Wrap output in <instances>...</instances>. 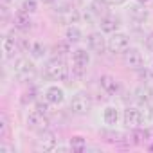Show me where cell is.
Returning <instances> with one entry per match:
<instances>
[{"instance_id": "cell-1", "label": "cell", "mask_w": 153, "mask_h": 153, "mask_svg": "<svg viewBox=\"0 0 153 153\" xmlns=\"http://www.w3.org/2000/svg\"><path fill=\"white\" fill-rule=\"evenodd\" d=\"M45 74H47V78H51L52 81H65L68 78V65L63 58H52L47 65H45Z\"/></svg>"}, {"instance_id": "cell-2", "label": "cell", "mask_w": 153, "mask_h": 153, "mask_svg": "<svg viewBox=\"0 0 153 153\" xmlns=\"http://www.w3.org/2000/svg\"><path fill=\"white\" fill-rule=\"evenodd\" d=\"M13 72H15V78L18 81H31L36 74V67L29 58H18L15 61Z\"/></svg>"}, {"instance_id": "cell-3", "label": "cell", "mask_w": 153, "mask_h": 153, "mask_svg": "<svg viewBox=\"0 0 153 153\" xmlns=\"http://www.w3.org/2000/svg\"><path fill=\"white\" fill-rule=\"evenodd\" d=\"M92 105H94V101H92L90 94L78 92L72 97V101H70V112L76 114V115H87L92 110Z\"/></svg>"}, {"instance_id": "cell-4", "label": "cell", "mask_w": 153, "mask_h": 153, "mask_svg": "<svg viewBox=\"0 0 153 153\" xmlns=\"http://www.w3.org/2000/svg\"><path fill=\"white\" fill-rule=\"evenodd\" d=\"M27 128L31 131H36V133H43L51 128V121L47 117V114L40 112V110H33L29 115H27Z\"/></svg>"}, {"instance_id": "cell-5", "label": "cell", "mask_w": 153, "mask_h": 153, "mask_svg": "<svg viewBox=\"0 0 153 153\" xmlns=\"http://www.w3.org/2000/svg\"><path fill=\"white\" fill-rule=\"evenodd\" d=\"M130 47V36L124 33H114L108 38V49L114 54H123Z\"/></svg>"}, {"instance_id": "cell-6", "label": "cell", "mask_w": 153, "mask_h": 153, "mask_svg": "<svg viewBox=\"0 0 153 153\" xmlns=\"http://www.w3.org/2000/svg\"><path fill=\"white\" fill-rule=\"evenodd\" d=\"M123 61L128 68H133V70H140L142 65H144V58L140 54L139 49H133V47H128L124 52H123Z\"/></svg>"}, {"instance_id": "cell-7", "label": "cell", "mask_w": 153, "mask_h": 153, "mask_svg": "<svg viewBox=\"0 0 153 153\" xmlns=\"http://www.w3.org/2000/svg\"><path fill=\"white\" fill-rule=\"evenodd\" d=\"M20 40H22V38H18V36L15 34V31H13V33H9V34H6V38L2 40V49H4L6 58H13L16 52H20V51H22Z\"/></svg>"}, {"instance_id": "cell-8", "label": "cell", "mask_w": 153, "mask_h": 153, "mask_svg": "<svg viewBox=\"0 0 153 153\" xmlns=\"http://www.w3.org/2000/svg\"><path fill=\"white\" fill-rule=\"evenodd\" d=\"M123 119H124V124L128 128H139L144 123V114L135 106H128L123 114Z\"/></svg>"}, {"instance_id": "cell-9", "label": "cell", "mask_w": 153, "mask_h": 153, "mask_svg": "<svg viewBox=\"0 0 153 153\" xmlns=\"http://www.w3.org/2000/svg\"><path fill=\"white\" fill-rule=\"evenodd\" d=\"M38 140H36V148L38 149H43V151H54L58 149V139L52 131H43V133H38Z\"/></svg>"}, {"instance_id": "cell-10", "label": "cell", "mask_w": 153, "mask_h": 153, "mask_svg": "<svg viewBox=\"0 0 153 153\" xmlns=\"http://www.w3.org/2000/svg\"><path fill=\"white\" fill-rule=\"evenodd\" d=\"M87 40H88L90 51L96 52V54H103V52L108 49V42H106V38H105L101 33H92V34H88Z\"/></svg>"}, {"instance_id": "cell-11", "label": "cell", "mask_w": 153, "mask_h": 153, "mask_svg": "<svg viewBox=\"0 0 153 153\" xmlns=\"http://www.w3.org/2000/svg\"><path fill=\"white\" fill-rule=\"evenodd\" d=\"M13 25H15V29L22 31V33H27V31L33 29V20H31L29 13H25V11L20 9V11L15 13V16H13Z\"/></svg>"}, {"instance_id": "cell-12", "label": "cell", "mask_w": 153, "mask_h": 153, "mask_svg": "<svg viewBox=\"0 0 153 153\" xmlns=\"http://www.w3.org/2000/svg\"><path fill=\"white\" fill-rule=\"evenodd\" d=\"M99 85H101V88H103L106 94H117V92H119V81L114 78V76H108V74L101 76Z\"/></svg>"}, {"instance_id": "cell-13", "label": "cell", "mask_w": 153, "mask_h": 153, "mask_svg": "<svg viewBox=\"0 0 153 153\" xmlns=\"http://www.w3.org/2000/svg\"><path fill=\"white\" fill-rule=\"evenodd\" d=\"M130 18L133 20V22H146L148 20V16H149V11L146 9V6L144 4H135V6H131L130 7Z\"/></svg>"}, {"instance_id": "cell-14", "label": "cell", "mask_w": 153, "mask_h": 153, "mask_svg": "<svg viewBox=\"0 0 153 153\" xmlns=\"http://www.w3.org/2000/svg\"><path fill=\"white\" fill-rule=\"evenodd\" d=\"M151 97H153V92H151V88L146 87V85H140V87H137V88L133 90V99H135L139 105H148V103L151 101Z\"/></svg>"}, {"instance_id": "cell-15", "label": "cell", "mask_w": 153, "mask_h": 153, "mask_svg": "<svg viewBox=\"0 0 153 153\" xmlns=\"http://www.w3.org/2000/svg\"><path fill=\"white\" fill-rule=\"evenodd\" d=\"M45 99L51 103V105H61L63 99H65V92L58 87H49L45 90Z\"/></svg>"}, {"instance_id": "cell-16", "label": "cell", "mask_w": 153, "mask_h": 153, "mask_svg": "<svg viewBox=\"0 0 153 153\" xmlns=\"http://www.w3.org/2000/svg\"><path fill=\"white\" fill-rule=\"evenodd\" d=\"M99 25H101V31H103V33L114 34V33L117 31V27H119V20H117L115 16H112V15H106V16H103V18L99 20Z\"/></svg>"}, {"instance_id": "cell-17", "label": "cell", "mask_w": 153, "mask_h": 153, "mask_svg": "<svg viewBox=\"0 0 153 153\" xmlns=\"http://www.w3.org/2000/svg\"><path fill=\"white\" fill-rule=\"evenodd\" d=\"M149 135H151V131H148V130H140V128H131V131H130V137H128V140H131L133 144H144L148 139H149Z\"/></svg>"}, {"instance_id": "cell-18", "label": "cell", "mask_w": 153, "mask_h": 153, "mask_svg": "<svg viewBox=\"0 0 153 153\" xmlns=\"http://www.w3.org/2000/svg\"><path fill=\"white\" fill-rule=\"evenodd\" d=\"M72 61L74 65H79V67H87L90 63V54L85 49H76L72 52Z\"/></svg>"}, {"instance_id": "cell-19", "label": "cell", "mask_w": 153, "mask_h": 153, "mask_svg": "<svg viewBox=\"0 0 153 153\" xmlns=\"http://www.w3.org/2000/svg\"><path fill=\"white\" fill-rule=\"evenodd\" d=\"M59 18H61L63 24H67V25H74V24H78V22H79V13H78V9L70 7V9L59 13Z\"/></svg>"}, {"instance_id": "cell-20", "label": "cell", "mask_w": 153, "mask_h": 153, "mask_svg": "<svg viewBox=\"0 0 153 153\" xmlns=\"http://www.w3.org/2000/svg\"><path fill=\"white\" fill-rule=\"evenodd\" d=\"M65 38H67V42H70V43H78V42H81L83 34H81V31L76 27V25H68L67 31H65Z\"/></svg>"}, {"instance_id": "cell-21", "label": "cell", "mask_w": 153, "mask_h": 153, "mask_svg": "<svg viewBox=\"0 0 153 153\" xmlns=\"http://www.w3.org/2000/svg\"><path fill=\"white\" fill-rule=\"evenodd\" d=\"M45 51H47V47L43 45V42H38V40L33 42V43H31V49H29L31 56L36 58V59H38V58H43V56H45Z\"/></svg>"}, {"instance_id": "cell-22", "label": "cell", "mask_w": 153, "mask_h": 153, "mask_svg": "<svg viewBox=\"0 0 153 153\" xmlns=\"http://www.w3.org/2000/svg\"><path fill=\"white\" fill-rule=\"evenodd\" d=\"M103 117H105V123H106V124H117L119 112H117V108H115V106H106V108H105Z\"/></svg>"}, {"instance_id": "cell-23", "label": "cell", "mask_w": 153, "mask_h": 153, "mask_svg": "<svg viewBox=\"0 0 153 153\" xmlns=\"http://www.w3.org/2000/svg\"><path fill=\"white\" fill-rule=\"evenodd\" d=\"M106 0H105V2H101V0H94V2H92V13L94 15H97V16H106L108 15V9H106Z\"/></svg>"}, {"instance_id": "cell-24", "label": "cell", "mask_w": 153, "mask_h": 153, "mask_svg": "<svg viewBox=\"0 0 153 153\" xmlns=\"http://www.w3.org/2000/svg\"><path fill=\"white\" fill-rule=\"evenodd\" d=\"M52 52L56 54V56H65V54H68L70 52V42H59V43H56L54 47H52Z\"/></svg>"}, {"instance_id": "cell-25", "label": "cell", "mask_w": 153, "mask_h": 153, "mask_svg": "<svg viewBox=\"0 0 153 153\" xmlns=\"http://www.w3.org/2000/svg\"><path fill=\"white\" fill-rule=\"evenodd\" d=\"M85 146H87V140H85L83 137H72V139H70V148H72L74 151H83Z\"/></svg>"}, {"instance_id": "cell-26", "label": "cell", "mask_w": 153, "mask_h": 153, "mask_svg": "<svg viewBox=\"0 0 153 153\" xmlns=\"http://www.w3.org/2000/svg\"><path fill=\"white\" fill-rule=\"evenodd\" d=\"M22 11H25L29 15L36 13L38 11V2H36V0H24V2H22Z\"/></svg>"}, {"instance_id": "cell-27", "label": "cell", "mask_w": 153, "mask_h": 153, "mask_svg": "<svg viewBox=\"0 0 153 153\" xmlns=\"http://www.w3.org/2000/svg\"><path fill=\"white\" fill-rule=\"evenodd\" d=\"M54 7H56L58 13H63V11H67V9L72 7V0H56V2H54Z\"/></svg>"}, {"instance_id": "cell-28", "label": "cell", "mask_w": 153, "mask_h": 153, "mask_svg": "<svg viewBox=\"0 0 153 153\" xmlns=\"http://www.w3.org/2000/svg\"><path fill=\"white\" fill-rule=\"evenodd\" d=\"M7 117L2 114L0 115V137H6V133H7Z\"/></svg>"}, {"instance_id": "cell-29", "label": "cell", "mask_w": 153, "mask_h": 153, "mask_svg": "<svg viewBox=\"0 0 153 153\" xmlns=\"http://www.w3.org/2000/svg\"><path fill=\"white\" fill-rule=\"evenodd\" d=\"M49 101L45 99V101H38L36 103V110H40V112H43V114H49Z\"/></svg>"}, {"instance_id": "cell-30", "label": "cell", "mask_w": 153, "mask_h": 153, "mask_svg": "<svg viewBox=\"0 0 153 153\" xmlns=\"http://www.w3.org/2000/svg\"><path fill=\"white\" fill-rule=\"evenodd\" d=\"M33 99H34V88H29V92H25V94H24V97H22V103L33 101Z\"/></svg>"}, {"instance_id": "cell-31", "label": "cell", "mask_w": 153, "mask_h": 153, "mask_svg": "<svg viewBox=\"0 0 153 153\" xmlns=\"http://www.w3.org/2000/svg\"><path fill=\"white\" fill-rule=\"evenodd\" d=\"M146 45H148V49L153 52V33H151V34H148V38H146Z\"/></svg>"}, {"instance_id": "cell-32", "label": "cell", "mask_w": 153, "mask_h": 153, "mask_svg": "<svg viewBox=\"0 0 153 153\" xmlns=\"http://www.w3.org/2000/svg\"><path fill=\"white\" fill-rule=\"evenodd\" d=\"M106 2H108L110 6H121V4L126 2V0H106Z\"/></svg>"}, {"instance_id": "cell-33", "label": "cell", "mask_w": 153, "mask_h": 153, "mask_svg": "<svg viewBox=\"0 0 153 153\" xmlns=\"http://www.w3.org/2000/svg\"><path fill=\"white\" fill-rule=\"evenodd\" d=\"M0 153H15V149H11V148H7V146H0Z\"/></svg>"}, {"instance_id": "cell-34", "label": "cell", "mask_w": 153, "mask_h": 153, "mask_svg": "<svg viewBox=\"0 0 153 153\" xmlns=\"http://www.w3.org/2000/svg\"><path fill=\"white\" fill-rule=\"evenodd\" d=\"M7 15H9V13H7V7H6V4H4V6H2V22L7 20Z\"/></svg>"}, {"instance_id": "cell-35", "label": "cell", "mask_w": 153, "mask_h": 153, "mask_svg": "<svg viewBox=\"0 0 153 153\" xmlns=\"http://www.w3.org/2000/svg\"><path fill=\"white\" fill-rule=\"evenodd\" d=\"M135 2H137V4H144V6H146V4L149 2V0H135Z\"/></svg>"}, {"instance_id": "cell-36", "label": "cell", "mask_w": 153, "mask_h": 153, "mask_svg": "<svg viewBox=\"0 0 153 153\" xmlns=\"http://www.w3.org/2000/svg\"><path fill=\"white\" fill-rule=\"evenodd\" d=\"M42 2H43V4H54L56 0H42Z\"/></svg>"}, {"instance_id": "cell-37", "label": "cell", "mask_w": 153, "mask_h": 153, "mask_svg": "<svg viewBox=\"0 0 153 153\" xmlns=\"http://www.w3.org/2000/svg\"><path fill=\"white\" fill-rule=\"evenodd\" d=\"M2 2H4V4H9V2H11V0H2Z\"/></svg>"}, {"instance_id": "cell-38", "label": "cell", "mask_w": 153, "mask_h": 153, "mask_svg": "<svg viewBox=\"0 0 153 153\" xmlns=\"http://www.w3.org/2000/svg\"><path fill=\"white\" fill-rule=\"evenodd\" d=\"M151 149H153V146H151Z\"/></svg>"}]
</instances>
